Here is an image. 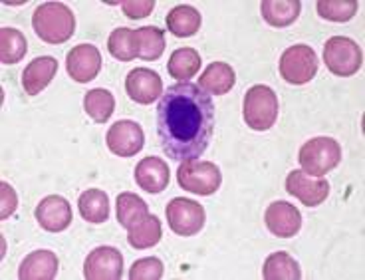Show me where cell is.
<instances>
[{
  "instance_id": "cell-1",
  "label": "cell",
  "mask_w": 365,
  "mask_h": 280,
  "mask_svg": "<svg viewBox=\"0 0 365 280\" xmlns=\"http://www.w3.org/2000/svg\"><path fill=\"white\" fill-rule=\"evenodd\" d=\"M215 131V104L199 84L169 86L157 106V136L161 149L173 161L201 157Z\"/></svg>"
},
{
  "instance_id": "cell-2",
  "label": "cell",
  "mask_w": 365,
  "mask_h": 280,
  "mask_svg": "<svg viewBox=\"0 0 365 280\" xmlns=\"http://www.w3.org/2000/svg\"><path fill=\"white\" fill-rule=\"evenodd\" d=\"M32 26L46 44H64L76 32V16L64 2H44L34 10Z\"/></svg>"
},
{
  "instance_id": "cell-3",
  "label": "cell",
  "mask_w": 365,
  "mask_h": 280,
  "mask_svg": "<svg viewBox=\"0 0 365 280\" xmlns=\"http://www.w3.org/2000/svg\"><path fill=\"white\" fill-rule=\"evenodd\" d=\"M298 161L304 173L312 177H324L341 161V145L334 137H314L300 147Z\"/></svg>"
},
{
  "instance_id": "cell-4",
  "label": "cell",
  "mask_w": 365,
  "mask_h": 280,
  "mask_svg": "<svg viewBox=\"0 0 365 280\" xmlns=\"http://www.w3.org/2000/svg\"><path fill=\"white\" fill-rule=\"evenodd\" d=\"M278 96L268 86H252L245 96L242 104V118L247 126L255 131H266L278 119Z\"/></svg>"
},
{
  "instance_id": "cell-5",
  "label": "cell",
  "mask_w": 365,
  "mask_h": 280,
  "mask_svg": "<svg viewBox=\"0 0 365 280\" xmlns=\"http://www.w3.org/2000/svg\"><path fill=\"white\" fill-rule=\"evenodd\" d=\"M324 62L331 74H336L339 78H349L361 70L364 52L356 40L346 36H334L324 46Z\"/></svg>"
},
{
  "instance_id": "cell-6",
  "label": "cell",
  "mask_w": 365,
  "mask_h": 280,
  "mask_svg": "<svg viewBox=\"0 0 365 280\" xmlns=\"http://www.w3.org/2000/svg\"><path fill=\"white\" fill-rule=\"evenodd\" d=\"M177 181L185 191L207 197V195H212L219 191L220 183H222V173H220L219 165H215L212 161L189 159L179 165Z\"/></svg>"
},
{
  "instance_id": "cell-7",
  "label": "cell",
  "mask_w": 365,
  "mask_h": 280,
  "mask_svg": "<svg viewBox=\"0 0 365 280\" xmlns=\"http://www.w3.org/2000/svg\"><path fill=\"white\" fill-rule=\"evenodd\" d=\"M318 56L314 52V48L306 44L290 46L288 50H284L280 58V76L288 84L302 86L318 74Z\"/></svg>"
},
{
  "instance_id": "cell-8",
  "label": "cell",
  "mask_w": 365,
  "mask_h": 280,
  "mask_svg": "<svg viewBox=\"0 0 365 280\" xmlns=\"http://www.w3.org/2000/svg\"><path fill=\"white\" fill-rule=\"evenodd\" d=\"M165 213H167L171 231L179 236L197 235L205 226V219H207L202 205H199L197 201L182 199V197L171 201L165 209Z\"/></svg>"
},
{
  "instance_id": "cell-9",
  "label": "cell",
  "mask_w": 365,
  "mask_h": 280,
  "mask_svg": "<svg viewBox=\"0 0 365 280\" xmlns=\"http://www.w3.org/2000/svg\"><path fill=\"white\" fill-rule=\"evenodd\" d=\"M88 280H119L123 276V256L115 246H98L83 262Z\"/></svg>"
},
{
  "instance_id": "cell-10",
  "label": "cell",
  "mask_w": 365,
  "mask_h": 280,
  "mask_svg": "<svg viewBox=\"0 0 365 280\" xmlns=\"http://www.w3.org/2000/svg\"><path fill=\"white\" fill-rule=\"evenodd\" d=\"M286 191L302 201L306 207H318L329 195V183L324 177H310L308 173L302 169H294L286 177Z\"/></svg>"
},
{
  "instance_id": "cell-11",
  "label": "cell",
  "mask_w": 365,
  "mask_h": 280,
  "mask_svg": "<svg viewBox=\"0 0 365 280\" xmlns=\"http://www.w3.org/2000/svg\"><path fill=\"white\" fill-rule=\"evenodd\" d=\"M106 141H108L111 154L119 155V157H133L143 149L145 134H143V129L137 121L119 119L108 129Z\"/></svg>"
},
{
  "instance_id": "cell-12",
  "label": "cell",
  "mask_w": 365,
  "mask_h": 280,
  "mask_svg": "<svg viewBox=\"0 0 365 280\" xmlns=\"http://www.w3.org/2000/svg\"><path fill=\"white\" fill-rule=\"evenodd\" d=\"M66 70L68 76L78 84H88L93 78H98L101 70L100 50L91 44L73 46L66 56Z\"/></svg>"
},
{
  "instance_id": "cell-13",
  "label": "cell",
  "mask_w": 365,
  "mask_h": 280,
  "mask_svg": "<svg viewBox=\"0 0 365 280\" xmlns=\"http://www.w3.org/2000/svg\"><path fill=\"white\" fill-rule=\"evenodd\" d=\"M34 217L44 231L62 233L72 225V205L60 195H50V197H46L38 203Z\"/></svg>"
},
{
  "instance_id": "cell-14",
  "label": "cell",
  "mask_w": 365,
  "mask_h": 280,
  "mask_svg": "<svg viewBox=\"0 0 365 280\" xmlns=\"http://www.w3.org/2000/svg\"><path fill=\"white\" fill-rule=\"evenodd\" d=\"M125 91L135 104L147 106L163 96V80L149 68H135L125 78Z\"/></svg>"
},
{
  "instance_id": "cell-15",
  "label": "cell",
  "mask_w": 365,
  "mask_h": 280,
  "mask_svg": "<svg viewBox=\"0 0 365 280\" xmlns=\"http://www.w3.org/2000/svg\"><path fill=\"white\" fill-rule=\"evenodd\" d=\"M264 223L268 231L276 236L290 239L298 235L302 226V215L298 209L286 201H274L268 205L264 213Z\"/></svg>"
},
{
  "instance_id": "cell-16",
  "label": "cell",
  "mask_w": 365,
  "mask_h": 280,
  "mask_svg": "<svg viewBox=\"0 0 365 280\" xmlns=\"http://www.w3.org/2000/svg\"><path fill=\"white\" fill-rule=\"evenodd\" d=\"M135 183L147 193L157 195L169 185V167L161 157H143L135 165Z\"/></svg>"
},
{
  "instance_id": "cell-17",
  "label": "cell",
  "mask_w": 365,
  "mask_h": 280,
  "mask_svg": "<svg viewBox=\"0 0 365 280\" xmlns=\"http://www.w3.org/2000/svg\"><path fill=\"white\" fill-rule=\"evenodd\" d=\"M58 62L52 56H40L28 64L22 72V88L28 96H36L56 78Z\"/></svg>"
},
{
  "instance_id": "cell-18",
  "label": "cell",
  "mask_w": 365,
  "mask_h": 280,
  "mask_svg": "<svg viewBox=\"0 0 365 280\" xmlns=\"http://www.w3.org/2000/svg\"><path fill=\"white\" fill-rule=\"evenodd\" d=\"M58 274V256L52 251H34L22 261L20 280H52Z\"/></svg>"
},
{
  "instance_id": "cell-19",
  "label": "cell",
  "mask_w": 365,
  "mask_h": 280,
  "mask_svg": "<svg viewBox=\"0 0 365 280\" xmlns=\"http://www.w3.org/2000/svg\"><path fill=\"white\" fill-rule=\"evenodd\" d=\"M135 56L145 62H155L165 52V32L157 26H143L133 30Z\"/></svg>"
},
{
  "instance_id": "cell-20",
  "label": "cell",
  "mask_w": 365,
  "mask_h": 280,
  "mask_svg": "<svg viewBox=\"0 0 365 280\" xmlns=\"http://www.w3.org/2000/svg\"><path fill=\"white\" fill-rule=\"evenodd\" d=\"M300 0H264L260 4L262 19L274 28H286L294 24L300 16Z\"/></svg>"
},
{
  "instance_id": "cell-21",
  "label": "cell",
  "mask_w": 365,
  "mask_h": 280,
  "mask_svg": "<svg viewBox=\"0 0 365 280\" xmlns=\"http://www.w3.org/2000/svg\"><path fill=\"white\" fill-rule=\"evenodd\" d=\"M235 81H237V74L227 62H212L199 78V88H202L207 94L225 96L232 90Z\"/></svg>"
},
{
  "instance_id": "cell-22",
  "label": "cell",
  "mask_w": 365,
  "mask_h": 280,
  "mask_svg": "<svg viewBox=\"0 0 365 280\" xmlns=\"http://www.w3.org/2000/svg\"><path fill=\"white\" fill-rule=\"evenodd\" d=\"M80 215L91 225H100L110 219V197L101 189L83 191L78 199Z\"/></svg>"
},
{
  "instance_id": "cell-23",
  "label": "cell",
  "mask_w": 365,
  "mask_h": 280,
  "mask_svg": "<svg viewBox=\"0 0 365 280\" xmlns=\"http://www.w3.org/2000/svg\"><path fill=\"white\" fill-rule=\"evenodd\" d=\"M201 14L199 10L192 9L189 4H181L175 6L169 14H167V28L169 32L177 38H189L199 32L201 28Z\"/></svg>"
},
{
  "instance_id": "cell-24",
  "label": "cell",
  "mask_w": 365,
  "mask_h": 280,
  "mask_svg": "<svg viewBox=\"0 0 365 280\" xmlns=\"http://www.w3.org/2000/svg\"><path fill=\"white\" fill-rule=\"evenodd\" d=\"M262 276L266 280H300L302 269L288 253H272L264 261Z\"/></svg>"
},
{
  "instance_id": "cell-25",
  "label": "cell",
  "mask_w": 365,
  "mask_h": 280,
  "mask_svg": "<svg viewBox=\"0 0 365 280\" xmlns=\"http://www.w3.org/2000/svg\"><path fill=\"white\" fill-rule=\"evenodd\" d=\"M201 64V56H199V52L195 48H179L169 58L167 70H169L171 78H175V80L187 81L199 72Z\"/></svg>"
},
{
  "instance_id": "cell-26",
  "label": "cell",
  "mask_w": 365,
  "mask_h": 280,
  "mask_svg": "<svg viewBox=\"0 0 365 280\" xmlns=\"http://www.w3.org/2000/svg\"><path fill=\"white\" fill-rule=\"evenodd\" d=\"M149 217V207L141 197L133 193H121L118 197V221L125 229H133Z\"/></svg>"
},
{
  "instance_id": "cell-27",
  "label": "cell",
  "mask_w": 365,
  "mask_h": 280,
  "mask_svg": "<svg viewBox=\"0 0 365 280\" xmlns=\"http://www.w3.org/2000/svg\"><path fill=\"white\" fill-rule=\"evenodd\" d=\"M163 236V226L161 221L155 215H149L145 221H141L139 225L129 229L128 233V243L129 246H133L137 251H143V249H151L155 246Z\"/></svg>"
},
{
  "instance_id": "cell-28",
  "label": "cell",
  "mask_w": 365,
  "mask_h": 280,
  "mask_svg": "<svg viewBox=\"0 0 365 280\" xmlns=\"http://www.w3.org/2000/svg\"><path fill=\"white\" fill-rule=\"evenodd\" d=\"M83 109L96 124H106L111 118L113 109H115V100L111 96V91L103 88H96L86 94L83 98Z\"/></svg>"
},
{
  "instance_id": "cell-29",
  "label": "cell",
  "mask_w": 365,
  "mask_h": 280,
  "mask_svg": "<svg viewBox=\"0 0 365 280\" xmlns=\"http://www.w3.org/2000/svg\"><path fill=\"white\" fill-rule=\"evenodd\" d=\"M28 52V42L24 34L16 28H2L0 30V62L16 64Z\"/></svg>"
},
{
  "instance_id": "cell-30",
  "label": "cell",
  "mask_w": 365,
  "mask_h": 280,
  "mask_svg": "<svg viewBox=\"0 0 365 280\" xmlns=\"http://www.w3.org/2000/svg\"><path fill=\"white\" fill-rule=\"evenodd\" d=\"M318 14L322 19L331 22H347L357 14V0H319L316 4Z\"/></svg>"
},
{
  "instance_id": "cell-31",
  "label": "cell",
  "mask_w": 365,
  "mask_h": 280,
  "mask_svg": "<svg viewBox=\"0 0 365 280\" xmlns=\"http://www.w3.org/2000/svg\"><path fill=\"white\" fill-rule=\"evenodd\" d=\"M108 48L110 54L119 60V62H131L135 56V48H133V30L129 28H115L110 34L108 40Z\"/></svg>"
},
{
  "instance_id": "cell-32",
  "label": "cell",
  "mask_w": 365,
  "mask_h": 280,
  "mask_svg": "<svg viewBox=\"0 0 365 280\" xmlns=\"http://www.w3.org/2000/svg\"><path fill=\"white\" fill-rule=\"evenodd\" d=\"M161 276H163V262L155 259V256L135 261L131 271H129V279L131 280H159Z\"/></svg>"
},
{
  "instance_id": "cell-33",
  "label": "cell",
  "mask_w": 365,
  "mask_h": 280,
  "mask_svg": "<svg viewBox=\"0 0 365 280\" xmlns=\"http://www.w3.org/2000/svg\"><path fill=\"white\" fill-rule=\"evenodd\" d=\"M121 9L123 14L131 20H139L149 16L153 9H155V2L153 0H125L121 2Z\"/></svg>"
},
{
  "instance_id": "cell-34",
  "label": "cell",
  "mask_w": 365,
  "mask_h": 280,
  "mask_svg": "<svg viewBox=\"0 0 365 280\" xmlns=\"http://www.w3.org/2000/svg\"><path fill=\"white\" fill-rule=\"evenodd\" d=\"M0 187H2V213H0V217L6 219L16 209V193H14V189L10 187L9 183H2Z\"/></svg>"
}]
</instances>
